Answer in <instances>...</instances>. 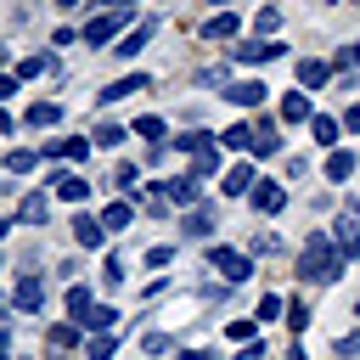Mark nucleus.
Returning a JSON list of instances; mask_svg holds the SVG:
<instances>
[{
    "instance_id": "f257e3e1",
    "label": "nucleus",
    "mask_w": 360,
    "mask_h": 360,
    "mask_svg": "<svg viewBox=\"0 0 360 360\" xmlns=\"http://www.w3.org/2000/svg\"><path fill=\"white\" fill-rule=\"evenodd\" d=\"M298 276H304V281L332 287V281L343 276V253H338L326 236H309V242H304V253H298Z\"/></svg>"
},
{
    "instance_id": "f03ea898",
    "label": "nucleus",
    "mask_w": 360,
    "mask_h": 360,
    "mask_svg": "<svg viewBox=\"0 0 360 360\" xmlns=\"http://www.w3.org/2000/svg\"><path fill=\"white\" fill-rule=\"evenodd\" d=\"M180 146L191 152V174H197V180H208V174L219 169V146H214L208 135H180Z\"/></svg>"
},
{
    "instance_id": "7ed1b4c3",
    "label": "nucleus",
    "mask_w": 360,
    "mask_h": 360,
    "mask_svg": "<svg viewBox=\"0 0 360 360\" xmlns=\"http://www.w3.org/2000/svg\"><path fill=\"white\" fill-rule=\"evenodd\" d=\"M208 264H214L225 281H248V276H253L248 253H236V248H208Z\"/></svg>"
},
{
    "instance_id": "20e7f679",
    "label": "nucleus",
    "mask_w": 360,
    "mask_h": 360,
    "mask_svg": "<svg viewBox=\"0 0 360 360\" xmlns=\"http://www.w3.org/2000/svg\"><path fill=\"white\" fill-rule=\"evenodd\" d=\"M124 22H129V6H112V11H101V17L84 28V45H101V39H112Z\"/></svg>"
},
{
    "instance_id": "39448f33",
    "label": "nucleus",
    "mask_w": 360,
    "mask_h": 360,
    "mask_svg": "<svg viewBox=\"0 0 360 360\" xmlns=\"http://www.w3.org/2000/svg\"><path fill=\"white\" fill-rule=\"evenodd\" d=\"M248 197H253V208H259V214H281V208H287V191H281L276 180H259Z\"/></svg>"
},
{
    "instance_id": "423d86ee",
    "label": "nucleus",
    "mask_w": 360,
    "mask_h": 360,
    "mask_svg": "<svg viewBox=\"0 0 360 360\" xmlns=\"http://www.w3.org/2000/svg\"><path fill=\"white\" fill-rule=\"evenodd\" d=\"M11 304H17V309H39V304H45V281H39V276H22V281L11 287Z\"/></svg>"
},
{
    "instance_id": "0eeeda50",
    "label": "nucleus",
    "mask_w": 360,
    "mask_h": 360,
    "mask_svg": "<svg viewBox=\"0 0 360 360\" xmlns=\"http://www.w3.org/2000/svg\"><path fill=\"white\" fill-rule=\"evenodd\" d=\"M270 56H281V45H276V39H264V34L236 45V62H270Z\"/></svg>"
},
{
    "instance_id": "6e6552de",
    "label": "nucleus",
    "mask_w": 360,
    "mask_h": 360,
    "mask_svg": "<svg viewBox=\"0 0 360 360\" xmlns=\"http://www.w3.org/2000/svg\"><path fill=\"white\" fill-rule=\"evenodd\" d=\"M45 158H90V135H62V141H45Z\"/></svg>"
},
{
    "instance_id": "1a4fd4ad",
    "label": "nucleus",
    "mask_w": 360,
    "mask_h": 360,
    "mask_svg": "<svg viewBox=\"0 0 360 360\" xmlns=\"http://www.w3.org/2000/svg\"><path fill=\"white\" fill-rule=\"evenodd\" d=\"M197 186H202L197 174H174V180H163V191H169V202H180V208H186V202H197Z\"/></svg>"
},
{
    "instance_id": "9d476101",
    "label": "nucleus",
    "mask_w": 360,
    "mask_h": 360,
    "mask_svg": "<svg viewBox=\"0 0 360 360\" xmlns=\"http://www.w3.org/2000/svg\"><path fill=\"white\" fill-rule=\"evenodd\" d=\"M73 236H79V248H101V242H107V225L90 219V214H79V219H73Z\"/></svg>"
},
{
    "instance_id": "9b49d317",
    "label": "nucleus",
    "mask_w": 360,
    "mask_h": 360,
    "mask_svg": "<svg viewBox=\"0 0 360 360\" xmlns=\"http://www.w3.org/2000/svg\"><path fill=\"white\" fill-rule=\"evenodd\" d=\"M225 96H231L236 107H259V101H264V84H259V79H242V84H225Z\"/></svg>"
},
{
    "instance_id": "f8f14e48",
    "label": "nucleus",
    "mask_w": 360,
    "mask_h": 360,
    "mask_svg": "<svg viewBox=\"0 0 360 360\" xmlns=\"http://www.w3.org/2000/svg\"><path fill=\"white\" fill-rule=\"evenodd\" d=\"M51 180H56V197L62 202H84L90 197V180H79V174H51Z\"/></svg>"
},
{
    "instance_id": "ddd939ff",
    "label": "nucleus",
    "mask_w": 360,
    "mask_h": 360,
    "mask_svg": "<svg viewBox=\"0 0 360 360\" xmlns=\"http://www.w3.org/2000/svg\"><path fill=\"white\" fill-rule=\"evenodd\" d=\"M236 28H242V17H236V11H231V6H225V11H219V17H208V28H202V34H208V39H231V34H236Z\"/></svg>"
},
{
    "instance_id": "4468645a",
    "label": "nucleus",
    "mask_w": 360,
    "mask_h": 360,
    "mask_svg": "<svg viewBox=\"0 0 360 360\" xmlns=\"http://www.w3.org/2000/svg\"><path fill=\"white\" fill-rule=\"evenodd\" d=\"M219 186H225V197H248V191H253V169H248V163H236Z\"/></svg>"
},
{
    "instance_id": "2eb2a0df",
    "label": "nucleus",
    "mask_w": 360,
    "mask_h": 360,
    "mask_svg": "<svg viewBox=\"0 0 360 360\" xmlns=\"http://www.w3.org/2000/svg\"><path fill=\"white\" fill-rule=\"evenodd\" d=\"M338 253H343V259H354V253H360V225H354V214H349V219H338Z\"/></svg>"
},
{
    "instance_id": "dca6fc26",
    "label": "nucleus",
    "mask_w": 360,
    "mask_h": 360,
    "mask_svg": "<svg viewBox=\"0 0 360 360\" xmlns=\"http://www.w3.org/2000/svg\"><path fill=\"white\" fill-rule=\"evenodd\" d=\"M298 79H304L309 90H321V84L332 79V68H326V62H315V56H304V62H298Z\"/></svg>"
},
{
    "instance_id": "f3484780",
    "label": "nucleus",
    "mask_w": 360,
    "mask_h": 360,
    "mask_svg": "<svg viewBox=\"0 0 360 360\" xmlns=\"http://www.w3.org/2000/svg\"><path fill=\"white\" fill-rule=\"evenodd\" d=\"M45 214H51L45 191H28V197H22V225H45Z\"/></svg>"
},
{
    "instance_id": "a211bd4d",
    "label": "nucleus",
    "mask_w": 360,
    "mask_h": 360,
    "mask_svg": "<svg viewBox=\"0 0 360 360\" xmlns=\"http://www.w3.org/2000/svg\"><path fill=\"white\" fill-rule=\"evenodd\" d=\"M129 219H135V202H129V197H118V202H112V208L101 214V225H107V231H124Z\"/></svg>"
},
{
    "instance_id": "6ab92c4d",
    "label": "nucleus",
    "mask_w": 360,
    "mask_h": 360,
    "mask_svg": "<svg viewBox=\"0 0 360 360\" xmlns=\"http://www.w3.org/2000/svg\"><path fill=\"white\" fill-rule=\"evenodd\" d=\"M146 39H152V22H141V28H129V34H124V39L112 45V51H118V56H135V51H141Z\"/></svg>"
},
{
    "instance_id": "aec40b11",
    "label": "nucleus",
    "mask_w": 360,
    "mask_h": 360,
    "mask_svg": "<svg viewBox=\"0 0 360 360\" xmlns=\"http://www.w3.org/2000/svg\"><path fill=\"white\" fill-rule=\"evenodd\" d=\"M135 90H146V79H141V73H135V79H118V84H107V90H101V107H107V101H124V96H135Z\"/></svg>"
},
{
    "instance_id": "412c9836",
    "label": "nucleus",
    "mask_w": 360,
    "mask_h": 360,
    "mask_svg": "<svg viewBox=\"0 0 360 360\" xmlns=\"http://www.w3.org/2000/svg\"><path fill=\"white\" fill-rule=\"evenodd\" d=\"M281 118H287V124H304V118H309V96H304V90H292V96L281 101Z\"/></svg>"
},
{
    "instance_id": "4be33fe9",
    "label": "nucleus",
    "mask_w": 360,
    "mask_h": 360,
    "mask_svg": "<svg viewBox=\"0 0 360 360\" xmlns=\"http://www.w3.org/2000/svg\"><path fill=\"white\" fill-rule=\"evenodd\" d=\"M180 231H186V236H208V231H214V214H208V208H191V214L180 219Z\"/></svg>"
},
{
    "instance_id": "5701e85b",
    "label": "nucleus",
    "mask_w": 360,
    "mask_h": 360,
    "mask_svg": "<svg viewBox=\"0 0 360 360\" xmlns=\"http://www.w3.org/2000/svg\"><path fill=\"white\" fill-rule=\"evenodd\" d=\"M112 321H118V309H112V304H96V309H90V315H84L79 326H84V332H107Z\"/></svg>"
},
{
    "instance_id": "b1692460",
    "label": "nucleus",
    "mask_w": 360,
    "mask_h": 360,
    "mask_svg": "<svg viewBox=\"0 0 360 360\" xmlns=\"http://www.w3.org/2000/svg\"><path fill=\"white\" fill-rule=\"evenodd\" d=\"M56 118H62L56 101H34V107H28V124H34V129H45V124H56Z\"/></svg>"
},
{
    "instance_id": "393cba45",
    "label": "nucleus",
    "mask_w": 360,
    "mask_h": 360,
    "mask_svg": "<svg viewBox=\"0 0 360 360\" xmlns=\"http://www.w3.org/2000/svg\"><path fill=\"white\" fill-rule=\"evenodd\" d=\"M354 174V152H332L326 158V180H349Z\"/></svg>"
},
{
    "instance_id": "a878e982",
    "label": "nucleus",
    "mask_w": 360,
    "mask_h": 360,
    "mask_svg": "<svg viewBox=\"0 0 360 360\" xmlns=\"http://www.w3.org/2000/svg\"><path fill=\"white\" fill-rule=\"evenodd\" d=\"M68 309H73V321H84V315L96 309V298H90V287H68Z\"/></svg>"
},
{
    "instance_id": "bb28decb",
    "label": "nucleus",
    "mask_w": 360,
    "mask_h": 360,
    "mask_svg": "<svg viewBox=\"0 0 360 360\" xmlns=\"http://www.w3.org/2000/svg\"><path fill=\"white\" fill-rule=\"evenodd\" d=\"M129 135H146L152 146H163V118H141V124H135Z\"/></svg>"
},
{
    "instance_id": "cd10ccee",
    "label": "nucleus",
    "mask_w": 360,
    "mask_h": 360,
    "mask_svg": "<svg viewBox=\"0 0 360 360\" xmlns=\"http://www.w3.org/2000/svg\"><path fill=\"white\" fill-rule=\"evenodd\" d=\"M219 141H225V146H253V124H231Z\"/></svg>"
},
{
    "instance_id": "c85d7f7f",
    "label": "nucleus",
    "mask_w": 360,
    "mask_h": 360,
    "mask_svg": "<svg viewBox=\"0 0 360 360\" xmlns=\"http://www.w3.org/2000/svg\"><path fill=\"white\" fill-rule=\"evenodd\" d=\"M309 135H315V146H332V141H338V118H315Z\"/></svg>"
},
{
    "instance_id": "c756f323",
    "label": "nucleus",
    "mask_w": 360,
    "mask_h": 360,
    "mask_svg": "<svg viewBox=\"0 0 360 360\" xmlns=\"http://www.w3.org/2000/svg\"><path fill=\"white\" fill-rule=\"evenodd\" d=\"M6 169H11V174H28V169H34V152H28V146L6 152Z\"/></svg>"
},
{
    "instance_id": "7c9ffc66",
    "label": "nucleus",
    "mask_w": 360,
    "mask_h": 360,
    "mask_svg": "<svg viewBox=\"0 0 360 360\" xmlns=\"http://www.w3.org/2000/svg\"><path fill=\"white\" fill-rule=\"evenodd\" d=\"M276 28H281V11H276V6H264V11H259V34H264V39H276Z\"/></svg>"
},
{
    "instance_id": "2f4dec72",
    "label": "nucleus",
    "mask_w": 360,
    "mask_h": 360,
    "mask_svg": "<svg viewBox=\"0 0 360 360\" xmlns=\"http://www.w3.org/2000/svg\"><path fill=\"white\" fill-rule=\"evenodd\" d=\"M112 186H118L124 197H135V191H141V174H135V169H118V174H112Z\"/></svg>"
},
{
    "instance_id": "473e14b6",
    "label": "nucleus",
    "mask_w": 360,
    "mask_h": 360,
    "mask_svg": "<svg viewBox=\"0 0 360 360\" xmlns=\"http://www.w3.org/2000/svg\"><path fill=\"white\" fill-rule=\"evenodd\" d=\"M51 343H56V349H73V343H79V326H62V321H56V326H51Z\"/></svg>"
},
{
    "instance_id": "72a5a7b5",
    "label": "nucleus",
    "mask_w": 360,
    "mask_h": 360,
    "mask_svg": "<svg viewBox=\"0 0 360 360\" xmlns=\"http://www.w3.org/2000/svg\"><path fill=\"white\" fill-rule=\"evenodd\" d=\"M90 360H112V332H96L90 338Z\"/></svg>"
},
{
    "instance_id": "f704fd0d",
    "label": "nucleus",
    "mask_w": 360,
    "mask_h": 360,
    "mask_svg": "<svg viewBox=\"0 0 360 360\" xmlns=\"http://www.w3.org/2000/svg\"><path fill=\"white\" fill-rule=\"evenodd\" d=\"M124 135H129V129H118V124H96V141H101V146H118Z\"/></svg>"
},
{
    "instance_id": "c9c22d12",
    "label": "nucleus",
    "mask_w": 360,
    "mask_h": 360,
    "mask_svg": "<svg viewBox=\"0 0 360 360\" xmlns=\"http://www.w3.org/2000/svg\"><path fill=\"white\" fill-rule=\"evenodd\" d=\"M281 309H287V304H281V298H276V292H264V298H259V321H276V315H281Z\"/></svg>"
},
{
    "instance_id": "e433bc0d",
    "label": "nucleus",
    "mask_w": 360,
    "mask_h": 360,
    "mask_svg": "<svg viewBox=\"0 0 360 360\" xmlns=\"http://www.w3.org/2000/svg\"><path fill=\"white\" fill-rule=\"evenodd\" d=\"M287 326L304 332V326H309V304H287Z\"/></svg>"
},
{
    "instance_id": "4c0bfd02",
    "label": "nucleus",
    "mask_w": 360,
    "mask_h": 360,
    "mask_svg": "<svg viewBox=\"0 0 360 360\" xmlns=\"http://www.w3.org/2000/svg\"><path fill=\"white\" fill-rule=\"evenodd\" d=\"M101 276H107V287H118V281H124V259H118V253H112V259H107V270H101Z\"/></svg>"
},
{
    "instance_id": "58836bf2",
    "label": "nucleus",
    "mask_w": 360,
    "mask_h": 360,
    "mask_svg": "<svg viewBox=\"0 0 360 360\" xmlns=\"http://www.w3.org/2000/svg\"><path fill=\"white\" fill-rule=\"evenodd\" d=\"M141 349H146V354H163V349H169V338H163V332H146V338H141Z\"/></svg>"
},
{
    "instance_id": "ea45409f",
    "label": "nucleus",
    "mask_w": 360,
    "mask_h": 360,
    "mask_svg": "<svg viewBox=\"0 0 360 360\" xmlns=\"http://www.w3.org/2000/svg\"><path fill=\"white\" fill-rule=\"evenodd\" d=\"M338 68H360V45H343L338 51Z\"/></svg>"
},
{
    "instance_id": "a19ab883",
    "label": "nucleus",
    "mask_w": 360,
    "mask_h": 360,
    "mask_svg": "<svg viewBox=\"0 0 360 360\" xmlns=\"http://www.w3.org/2000/svg\"><path fill=\"white\" fill-rule=\"evenodd\" d=\"M343 124H349V129H354V135H360V101H354V107H349V118H343Z\"/></svg>"
},
{
    "instance_id": "79ce46f5",
    "label": "nucleus",
    "mask_w": 360,
    "mask_h": 360,
    "mask_svg": "<svg viewBox=\"0 0 360 360\" xmlns=\"http://www.w3.org/2000/svg\"><path fill=\"white\" fill-rule=\"evenodd\" d=\"M11 90H17V79H6V73H0V101H6Z\"/></svg>"
},
{
    "instance_id": "37998d69",
    "label": "nucleus",
    "mask_w": 360,
    "mask_h": 360,
    "mask_svg": "<svg viewBox=\"0 0 360 360\" xmlns=\"http://www.w3.org/2000/svg\"><path fill=\"white\" fill-rule=\"evenodd\" d=\"M180 360H214V354H208V349H186Z\"/></svg>"
},
{
    "instance_id": "c03bdc74",
    "label": "nucleus",
    "mask_w": 360,
    "mask_h": 360,
    "mask_svg": "<svg viewBox=\"0 0 360 360\" xmlns=\"http://www.w3.org/2000/svg\"><path fill=\"white\" fill-rule=\"evenodd\" d=\"M0 135H11V112L6 107H0Z\"/></svg>"
},
{
    "instance_id": "a18cd8bd",
    "label": "nucleus",
    "mask_w": 360,
    "mask_h": 360,
    "mask_svg": "<svg viewBox=\"0 0 360 360\" xmlns=\"http://www.w3.org/2000/svg\"><path fill=\"white\" fill-rule=\"evenodd\" d=\"M101 6H129V0H101Z\"/></svg>"
},
{
    "instance_id": "49530a36",
    "label": "nucleus",
    "mask_w": 360,
    "mask_h": 360,
    "mask_svg": "<svg viewBox=\"0 0 360 360\" xmlns=\"http://www.w3.org/2000/svg\"><path fill=\"white\" fill-rule=\"evenodd\" d=\"M56 6H79V0H56Z\"/></svg>"
},
{
    "instance_id": "de8ad7c7",
    "label": "nucleus",
    "mask_w": 360,
    "mask_h": 360,
    "mask_svg": "<svg viewBox=\"0 0 360 360\" xmlns=\"http://www.w3.org/2000/svg\"><path fill=\"white\" fill-rule=\"evenodd\" d=\"M0 315H6V298H0Z\"/></svg>"
},
{
    "instance_id": "09e8293b",
    "label": "nucleus",
    "mask_w": 360,
    "mask_h": 360,
    "mask_svg": "<svg viewBox=\"0 0 360 360\" xmlns=\"http://www.w3.org/2000/svg\"><path fill=\"white\" fill-rule=\"evenodd\" d=\"M0 236H6V219H0Z\"/></svg>"
},
{
    "instance_id": "8fccbe9b",
    "label": "nucleus",
    "mask_w": 360,
    "mask_h": 360,
    "mask_svg": "<svg viewBox=\"0 0 360 360\" xmlns=\"http://www.w3.org/2000/svg\"><path fill=\"white\" fill-rule=\"evenodd\" d=\"M354 315H360V304H354Z\"/></svg>"
}]
</instances>
